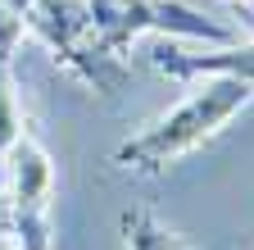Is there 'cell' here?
Returning <instances> with one entry per match:
<instances>
[{
	"instance_id": "obj_7",
	"label": "cell",
	"mask_w": 254,
	"mask_h": 250,
	"mask_svg": "<svg viewBox=\"0 0 254 250\" xmlns=\"http://www.w3.org/2000/svg\"><path fill=\"white\" fill-rule=\"evenodd\" d=\"M50 246H55V237L23 228L18 218L5 209V200H0V250H50Z\"/></svg>"
},
{
	"instance_id": "obj_5",
	"label": "cell",
	"mask_w": 254,
	"mask_h": 250,
	"mask_svg": "<svg viewBox=\"0 0 254 250\" xmlns=\"http://www.w3.org/2000/svg\"><path fill=\"white\" fill-rule=\"evenodd\" d=\"M118 228H123V246L127 250H195L186 237H177L154 209H123Z\"/></svg>"
},
{
	"instance_id": "obj_3",
	"label": "cell",
	"mask_w": 254,
	"mask_h": 250,
	"mask_svg": "<svg viewBox=\"0 0 254 250\" xmlns=\"http://www.w3.org/2000/svg\"><path fill=\"white\" fill-rule=\"evenodd\" d=\"M0 200H5V209L18 218L23 228L32 232H46L55 237V223H50V200H55V164L46 146L23 132L14 141V150L0 160Z\"/></svg>"
},
{
	"instance_id": "obj_8",
	"label": "cell",
	"mask_w": 254,
	"mask_h": 250,
	"mask_svg": "<svg viewBox=\"0 0 254 250\" xmlns=\"http://www.w3.org/2000/svg\"><path fill=\"white\" fill-rule=\"evenodd\" d=\"M236 5H250V0H236Z\"/></svg>"
},
{
	"instance_id": "obj_1",
	"label": "cell",
	"mask_w": 254,
	"mask_h": 250,
	"mask_svg": "<svg viewBox=\"0 0 254 250\" xmlns=\"http://www.w3.org/2000/svg\"><path fill=\"white\" fill-rule=\"evenodd\" d=\"M250 100H254V86H245L241 78H227V73H209L164 118H154L132 141H123L118 155H114V164L127 168V173H164L168 164L182 160V155H190L204 141H213Z\"/></svg>"
},
{
	"instance_id": "obj_2",
	"label": "cell",
	"mask_w": 254,
	"mask_h": 250,
	"mask_svg": "<svg viewBox=\"0 0 254 250\" xmlns=\"http://www.w3.org/2000/svg\"><path fill=\"white\" fill-rule=\"evenodd\" d=\"M23 27H32L55 50L59 64L68 73H77L91 91H114L118 86L123 64L100 46L86 0H32L27 14H23Z\"/></svg>"
},
{
	"instance_id": "obj_6",
	"label": "cell",
	"mask_w": 254,
	"mask_h": 250,
	"mask_svg": "<svg viewBox=\"0 0 254 250\" xmlns=\"http://www.w3.org/2000/svg\"><path fill=\"white\" fill-rule=\"evenodd\" d=\"M23 132H27V123H23V105L14 91V73H9V59H0V160L14 150Z\"/></svg>"
},
{
	"instance_id": "obj_4",
	"label": "cell",
	"mask_w": 254,
	"mask_h": 250,
	"mask_svg": "<svg viewBox=\"0 0 254 250\" xmlns=\"http://www.w3.org/2000/svg\"><path fill=\"white\" fill-rule=\"evenodd\" d=\"M154 69L168 78H209V73H227L241 78L245 86H254V41H222V46H200L186 50L177 37L154 46Z\"/></svg>"
}]
</instances>
